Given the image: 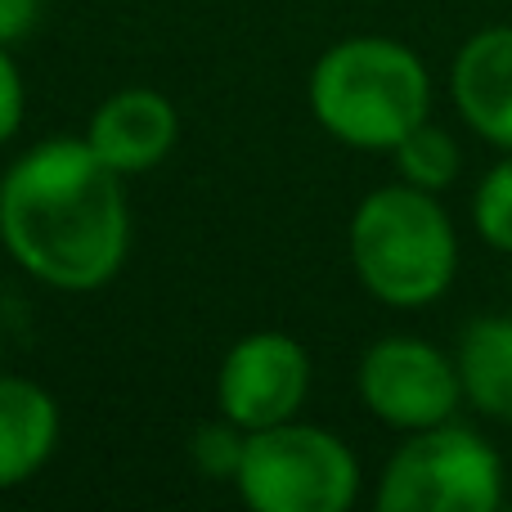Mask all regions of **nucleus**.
<instances>
[{
  "label": "nucleus",
  "mask_w": 512,
  "mask_h": 512,
  "mask_svg": "<svg viewBox=\"0 0 512 512\" xmlns=\"http://www.w3.org/2000/svg\"><path fill=\"white\" fill-rule=\"evenodd\" d=\"M23 117H27L23 72H18V59L9 54V45H0V144H9L23 131Z\"/></svg>",
  "instance_id": "nucleus-15"
},
{
  "label": "nucleus",
  "mask_w": 512,
  "mask_h": 512,
  "mask_svg": "<svg viewBox=\"0 0 512 512\" xmlns=\"http://www.w3.org/2000/svg\"><path fill=\"white\" fill-rule=\"evenodd\" d=\"M306 104L319 131L360 153H391L432 117V72L396 36L360 32L333 41L315 59Z\"/></svg>",
  "instance_id": "nucleus-2"
},
{
  "label": "nucleus",
  "mask_w": 512,
  "mask_h": 512,
  "mask_svg": "<svg viewBox=\"0 0 512 512\" xmlns=\"http://www.w3.org/2000/svg\"><path fill=\"white\" fill-rule=\"evenodd\" d=\"M243 441H248V432L243 427H234L230 418H221V423H203L194 432V463L203 477H216V481H234V472H239V459H243Z\"/></svg>",
  "instance_id": "nucleus-14"
},
{
  "label": "nucleus",
  "mask_w": 512,
  "mask_h": 512,
  "mask_svg": "<svg viewBox=\"0 0 512 512\" xmlns=\"http://www.w3.org/2000/svg\"><path fill=\"white\" fill-rule=\"evenodd\" d=\"M355 391H360V405L396 432H423V427L450 423L463 409L459 360L427 337L409 333L378 337L360 355Z\"/></svg>",
  "instance_id": "nucleus-6"
},
{
  "label": "nucleus",
  "mask_w": 512,
  "mask_h": 512,
  "mask_svg": "<svg viewBox=\"0 0 512 512\" xmlns=\"http://www.w3.org/2000/svg\"><path fill=\"white\" fill-rule=\"evenodd\" d=\"M472 230L486 248L512 256V153H504L472 189Z\"/></svg>",
  "instance_id": "nucleus-13"
},
{
  "label": "nucleus",
  "mask_w": 512,
  "mask_h": 512,
  "mask_svg": "<svg viewBox=\"0 0 512 512\" xmlns=\"http://www.w3.org/2000/svg\"><path fill=\"white\" fill-rule=\"evenodd\" d=\"M346 252L360 288L391 310L436 306L459 274V234L441 194L405 180L369 189L355 203Z\"/></svg>",
  "instance_id": "nucleus-3"
},
{
  "label": "nucleus",
  "mask_w": 512,
  "mask_h": 512,
  "mask_svg": "<svg viewBox=\"0 0 512 512\" xmlns=\"http://www.w3.org/2000/svg\"><path fill=\"white\" fill-rule=\"evenodd\" d=\"M504 504V459L481 432L436 423L405 432L378 477L382 512H495Z\"/></svg>",
  "instance_id": "nucleus-5"
},
{
  "label": "nucleus",
  "mask_w": 512,
  "mask_h": 512,
  "mask_svg": "<svg viewBox=\"0 0 512 512\" xmlns=\"http://www.w3.org/2000/svg\"><path fill=\"white\" fill-rule=\"evenodd\" d=\"M63 418L54 396L32 378L0 373V490H18L54 459Z\"/></svg>",
  "instance_id": "nucleus-10"
},
{
  "label": "nucleus",
  "mask_w": 512,
  "mask_h": 512,
  "mask_svg": "<svg viewBox=\"0 0 512 512\" xmlns=\"http://www.w3.org/2000/svg\"><path fill=\"white\" fill-rule=\"evenodd\" d=\"M391 162H396V176L405 180V185L427 189V194H445L463 171V149L445 126H436L432 117H427V122H418L414 131L391 149Z\"/></svg>",
  "instance_id": "nucleus-12"
},
{
  "label": "nucleus",
  "mask_w": 512,
  "mask_h": 512,
  "mask_svg": "<svg viewBox=\"0 0 512 512\" xmlns=\"http://www.w3.org/2000/svg\"><path fill=\"white\" fill-rule=\"evenodd\" d=\"M310 351L292 333L256 328L225 351L216 369V409L243 432L288 423L310 396Z\"/></svg>",
  "instance_id": "nucleus-7"
},
{
  "label": "nucleus",
  "mask_w": 512,
  "mask_h": 512,
  "mask_svg": "<svg viewBox=\"0 0 512 512\" xmlns=\"http://www.w3.org/2000/svg\"><path fill=\"white\" fill-rule=\"evenodd\" d=\"M450 99L472 135L512 153V23L472 32L450 63Z\"/></svg>",
  "instance_id": "nucleus-9"
},
{
  "label": "nucleus",
  "mask_w": 512,
  "mask_h": 512,
  "mask_svg": "<svg viewBox=\"0 0 512 512\" xmlns=\"http://www.w3.org/2000/svg\"><path fill=\"white\" fill-rule=\"evenodd\" d=\"M86 140H41L0 176V248L54 292L113 283L131 252V203Z\"/></svg>",
  "instance_id": "nucleus-1"
},
{
  "label": "nucleus",
  "mask_w": 512,
  "mask_h": 512,
  "mask_svg": "<svg viewBox=\"0 0 512 512\" xmlns=\"http://www.w3.org/2000/svg\"><path fill=\"white\" fill-rule=\"evenodd\" d=\"M36 18H41V0H0V45H18L32 36Z\"/></svg>",
  "instance_id": "nucleus-16"
},
{
  "label": "nucleus",
  "mask_w": 512,
  "mask_h": 512,
  "mask_svg": "<svg viewBox=\"0 0 512 512\" xmlns=\"http://www.w3.org/2000/svg\"><path fill=\"white\" fill-rule=\"evenodd\" d=\"M234 490L256 512H346L360 499V459L337 432L288 418L248 432Z\"/></svg>",
  "instance_id": "nucleus-4"
},
{
  "label": "nucleus",
  "mask_w": 512,
  "mask_h": 512,
  "mask_svg": "<svg viewBox=\"0 0 512 512\" xmlns=\"http://www.w3.org/2000/svg\"><path fill=\"white\" fill-rule=\"evenodd\" d=\"M0 351H5V342H0Z\"/></svg>",
  "instance_id": "nucleus-17"
},
{
  "label": "nucleus",
  "mask_w": 512,
  "mask_h": 512,
  "mask_svg": "<svg viewBox=\"0 0 512 512\" xmlns=\"http://www.w3.org/2000/svg\"><path fill=\"white\" fill-rule=\"evenodd\" d=\"M81 140H86L117 176H144V171L162 167V162L176 153L180 113L162 90L126 86V90H113V95L90 113Z\"/></svg>",
  "instance_id": "nucleus-8"
},
{
  "label": "nucleus",
  "mask_w": 512,
  "mask_h": 512,
  "mask_svg": "<svg viewBox=\"0 0 512 512\" xmlns=\"http://www.w3.org/2000/svg\"><path fill=\"white\" fill-rule=\"evenodd\" d=\"M463 400L477 414L512 423V315H481L459 337Z\"/></svg>",
  "instance_id": "nucleus-11"
}]
</instances>
